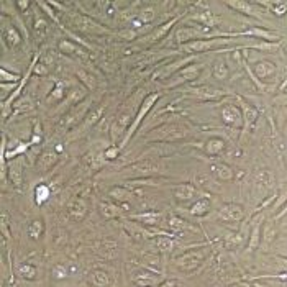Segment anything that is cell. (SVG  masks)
<instances>
[{"label":"cell","mask_w":287,"mask_h":287,"mask_svg":"<svg viewBox=\"0 0 287 287\" xmlns=\"http://www.w3.org/2000/svg\"><path fill=\"white\" fill-rule=\"evenodd\" d=\"M187 136L186 126L179 123H164L158 128H154L151 133L144 136L146 141H177Z\"/></svg>","instance_id":"obj_1"},{"label":"cell","mask_w":287,"mask_h":287,"mask_svg":"<svg viewBox=\"0 0 287 287\" xmlns=\"http://www.w3.org/2000/svg\"><path fill=\"white\" fill-rule=\"evenodd\" d=\"M161 168L163 166L156 159H141V161H136L133 164H130V166H126L123 169V174L131 179H144L158 174L161 171Z\"/></svg>","instance_id":"obj_2"},{"label":"cell","mask_w":287,"mask_h":287,"mask_svg":"<svg viewBox=\"0 0 287 287\" xmlns=\"http://www.w3.org/2000/svg\"><path fill=\"white\" fill-rule=\"evenodd\" d=\"M158 99H159V94H158V92H156V94H149V95H146V97H144L143 104L140 105V109H138V112H136V115H135V118H133V123L130 125V128H128V131H126L125 138L121 140V143H120V148L126 146V143H128L131 136L135 135V131L138 130V126L141 125V121L144 120V116H146V115H148V112L153 109V105L156 104V102H158Z\"/></svg>","instance_id":"obj_3"},{"label":"cell","mask_w":287,"mask_h":287,"mask_svg":"<svg viewBox=\"0 0 287 287\" xmlns=\"http://www.w3.org/2000/svg\"><path fill=\"white\" fill-rule=\"evenodd\" d=\"M230 43V38H223V36H215V38H207V40H196L191 43H186V45H181V51L184 53H205V51H213L218 46L228 45Z\"/></svg>","instance_id":"obj_4"},{"label":"cell","mask_w":287,"mask_h":287,"mask_svg":"<svg viewBox=\"0 0 287 287\" xmlns=\"http://www.w3.org/2000/svg\"><path fill=\"white\" fill-rule=\"evenodd\" d=\"M201 71H202L201 64H191V66L182 67L181 71H177L176 74L169 77V81L166 82V87L168 89H174V87H179L182 84H187V82L196 81L197 77L201 76Z\"/></svg>","instance_id":"obj_5"},{"label":"cell","mask_w":287,"mask_h":287,"mask_svg":"<svg viewBox=\"0 0 287 287\" xmlns=\"http://www.w3.org/2000/svg\"><path fill=\"white\" fill-rule=\"evenodd\" d=\"M212 38L208 35L207 28L202 27H182L176 31V41L179 45H186V43L196 41V40H207Z\"/></svg>","instance_id":"obj_6"},{"label":"cell","mask_w":287,"mask_h":287,"mask_svg":"<svg viewBox=\"0 0 287 287\" xmlns=\"http://www.w3.org/2000/svg\"><path fill=\"white\" fill-rule=\"evenodd\" d=\"M203 258H205V250H197V251H189V253H186V255L176 258V261L174 262H176V266L181 271L191 272L202 264Z\"/></svg>","instance_id":"obj_7"},{"label":"cell","mask_w":287,"mask_h":287,"mask_svg":"<svg viewBox=\"0 0 287 287\" xmlns=\"http://www.w3.org/2000/svg\"><path fill=\"white\" fill-rule=\"evenodd\" d=\"M187 94L196 97L199 100H222L223 97L227 94L220 89L213 86H208V84H203V86H196V87H189L187 89Z\"/></svg>","instance_id":"obj_8"},{"label":"cell","mask_w":287,"mask_h":287,"mask_svg":"<svg viewBox=\"0 0 287 287\" xmlns=\"http://www.w3.org/2000/svg\"><path fill=\"white\" fill-rule=\"evenodd\" d=\"M131 118H133V116H131L130 109H125L118 116H116V120L112 123V128H110V136H112V141H114V143L116 140L125 138L126 131H128V128H130Z\"/></svg>","instance_id":"obj_9"},{"label":"cell","mask_w":287,"mask_h":287,"mask_svg":"<svg viewBox=\"0 0 287 287\" xmlns=\"http://www.w3.org/2000/svg\"><path fill=\"white\" fill-rule=\"evenodd\" d=\"M72 22H74L76 28H79V30L86 31V33H109V30L100 25V23H97L95 20H92L90 17H86V15H81V13H72Z\"/></svg>","instance_id":"obj_10"},{"label":"cell","mask_w":287,"mask_h":287,"mask_svg":"<svg viewBox=\"0 0 287 287\" xmlns=\"http://www.w3.org/2000/svg\"><path fill=\"white\" fill-rule=\"evenodd\" d=\"M236 38V36H255V38H259V40L266 41V43H279V35L271 30H266V28H261V27H253V28H248L246 31H241V33H230V38Z\"/></svg>","instance_id":"obj_11"},{"label":"cell","mask_w":287,"mask_h":287,"mask_svg":"<svg viewBox=\"0 0 287 287\" xmlns=\"http://www.w3.org/2000/svg\"><path fill=\"white\" fill-rule=\"evenodd\" d=\"M222 120L225 121L227 125L230 126H236V128H241L243 125H245V121H243V115H241V110L238 105H233V104H227L222 107Z\"/></svg>","instance_id":"obj_12"},{"label":"cell","mask_w":287,"mask_h":287,"mask_svg":"<svg viewBox=\"0 0 287 287\" xmlns=\"http://www.w3.org/2000/svg\"><path fill=\"white\" fill-rule=\"evenodd\" d=\"M218 218L223 222H241L243 218H245V210H243L241 205H238V203H225L220 210H218Z\"/></svg>","instance_id":"obj_13"},{"label":"cell","mask_w":287,"mask_h":287,"mask_svg":"<svg viewBox=\"0 0 287 287\" xmlns=\"http://www.w3.org/2000/svg\"><path fill=\"white\" fill-rule=\"evenodd\" d=\"M235 99L238 100V107H240L241 115H243V121H245L243 128H245V130L251 128V126L256 123V120H258V116H259V114H258V110L255 109V107H253L251 104H248V102L245 99H241L240 95H235Z\"/></svg>","instance_id":"obj_14"},{"label":"cell","mask_w":287,"mask_h":287,"mask_svg":"<svg viewBox=\"0 0 287 287\" xmlns=\"http://www.w3.org/2000/svg\"><path fill=\"white\" fill-rule=\"evenodd\" d=\"M251 71H253V74H255V77L259 82L262 81H267V79H271V77H274L276 76V66H274V62H271V61H258L255 66L251 67Z\"/></svg>","instance_id":"obj_15"},{"label":"cell","mask_w":287,"mask_h":287,"mask_svg":"<svg viewBox=\"0 0 287 287\" xmlns=\"http://www.w3.org/2000/svg\"><path fill=\"white\" fill-rule=\"evenodd\" d=\"M196 56H186V57H182V59H177V61H174L172 64H168V66H164L161 71L158 72V76L161 77V79H166V77H171L174 76L177 72V69L181 71L182 67H186L189 62H192V61H196Z\"/></svg>","instance_id":"obj_16"},{"label":"cell","mask_w":287,"mask_h":287,"mask_svg":"<svg viewBox=\"0 0 287 287\" xmlns=\"http://www.w3.org/2000/svg\"><path fill=\"white\" fill-rule=\"evenodd\" d=\"M228 7L233 8V10H238L243 15H248V17H253V18H261V13L255 10V5H253V2H243V0H228L225 2Z\"/></svg>","instance_id":"obj_17"},{"label":"cell","mask_w":287,"mask_h":287,"mask_svg":"<svg viewBox=\"0 0 287 287\" xmlns=\"http://www.w3.org/2000/svg\"><path fill=\"white\" fill-rule=\"evenodd\" d=\"M255 182L262 189V191H269V189L274 187L276 176L269 171V169H259V171L255 174Z\"/></svg>","instance_id":"obj_18"},{"label":"cell","mask_w":287,"mask_h":287,"mask_svg":"<svg viewBox=\"0 0 287 287\" xmlns=\"http://www.w3.org/2000/svg\"><path fill=\"white\" fill-rule=\"evenodd\" d=\"M172 194L177 201H191V199L196 197L197 189L192 184H179V186H174Z\"/></svg>","instance_id":"obj_19"},{"label":"cell","mask_w":287,"mask_h":287,"mask_svg":"<svg viewBox=\"0 0 287 287\" xmlns=\"http://www.w3.org/2000/svg\"><path fill=\"white\" fill-rule=\"evenodd\" d=\"M133 284L138 287H153V286H159V276L153 274V272H141V274L133 276Z\"/></svg>","instance_id":"obj_20"},{"label":"cell","mask_w":287,"mask_h":287,"mask_svg":"<svg viewBox=\"0 0 287 287\" xmlns=\"http://www.w3.org/2000/svg\"><path fill=\"white\" fill-rule=\"evenodd\" d=\"M210 169L218 181H231L233 179V169L225 163H213Z\"/></svg>","instance_id":"obj_21"},{"label":"cell","mask_w":287,"mask_h":287,"mask_svg":"<svg viewBox=\"0 0 287 287\" xmlns=\"http://www.w3.org/2000/svg\"><path fill=\"white\" fill-rule=\"evenodd\" d=\"M89 279L94 287H109L112 284V277L105 271H92Z\"/></svg>","instance_id":"obj_22"},{"label":"cell","mask_w":287,"mask_h":287,"mask_svg":"<svg viewBox=\"0 0 287 287\" xmlns=\"http://www.w3.org/2000/svg\"><path fill=\"white\" fill-rule=\"evenodd\" d=\"M57 161V154L55 151H51V149H46V151L41 153L40 159H38V168H40V171H48V169H51V166Z\"/></svg>","instance_id":"obj_23"},{"label":"cell","mask_w":287,"mask_h":287,"mask_svg":"<svg viewBox=\"0 0 287 287\" xmlns=\"http://www.w3.org/2000/svg\"><path fill=\"white\" fill-rule=\"evenodd\" d=\"M191 20L201 23L202 28H212V27H215V17L212 15L210 10L197 12L196 15H191Z\"/></svg>","instance_id":"obj_24"},{"label":"cell","mask_w":287,"mask_h":287,"mask_svg":"<svg viewBox=\"0 0 287 287\" xmlns=\"http://www.w3.org/2000/svg\"><path fill=\"white\" fill-rule=\"evenodd\" d=\"M86 213H87V203L82 199H76L69 205V215L74 220H82L86 217Z\"/></svg>","instance_id":"obj_25"},{"label":"cell","mask_w":287,"mask_h":287,"mask_svg":"<svg viewBox=\"0 0 287 287\" xmlns=\"http://www.w3.org/2000/svg\"><path fill=\"white\" fill-rule=\"evenodd\" d=\"M102 115H104V107H99L97 110H94L92 114L87 115V118H86L84 123L81 125V130L77 131V135L84 133V131H87L89 128H92V126H94V125L97 123V121L100 120V116H102Z\"/></svg>","instance_id":"obj_26"},{"label":"cell","mask_w":287,"mask_h":287,"mask_svg":"<svg viewBox=\"0 0 287 287\" xmlns=\"http://www.w3.org/2000/svg\"><path fill=\"white\" fill-rule=\"evenodd\" d=\"M131 220H138L144 225H158L159 220H161V212H144L140 213V215H133Z\"/></svg>","instance_id":"obj_27"},{"label":"cell","mask_w":287,"mask_h":287,"mask_svg":"<svg viewBox=\"0 0 287 287\" xmlns=\"http://www.w3.org/2000/svg\"><path fill=\"white\" fill-rule=\"evenodd\" d=\"M228 74H230V71H228L227 67V62L223 59H217L215 62H213L212 66V76L215 77L217 81H225Z\"/></svg>","instance_id":"obj_28"},{"label":"cell","mask_w":287,"mask_h":287,"mask_svg":"<svg viewBox=\"0 0 287 287\" xmlns=\"http://www.w3.org/2000/svg\"><path fill=\"white\" fill-rule=\"evenodd\" d=\"M179 22V17H174V18H171L169 22H166V23H163L161 27L159 28H156V30L153 31V35H151V40L153 41H158V40H161V38H164L166 36V33H169V30L176 25V23Z\"/></svg>","instance_id":"obj_29"},{"label":"cell","mask_w":287,"mask_h":287,"mask_svg":"<svg viewBox=\"0 0 287 287\" xmlns=\"http://www.w3.org/2000/svg\"><path fill=\"white\" fill-rule=\"evenodd\" d=\"M223 149H225V141L222 138H212V140H208L205 144V151L210 154V156H217V154H220Z\"/></svg>","instance_id":"obj_30"},{"label":"cell","mask_w":287,"mask_h":287,"mask_svg":"<svg viewBox=\"0 0 287 287\" xmlns=\"http://www.w3.org/2000/svg\"><path fill=\"white\" fill-rule=\"evenodd\" d=\"M210 212V202L207 199H199V201L194 203L191 208V213L194 217H203Z\"/></svg>","instance_id":"obj_31"},{"label":"cell","mask_w":287,"mask_h":287,"mask_svg":"<svg viewBox=\"0 0 287 287\" xmlns=\"http://www.w3.org/2000/svg\"><path fill=\"white\" fill-rule=\"evenodd\" d=\"M109 196L114 199L116 202H126L130 201L131 197V192L128 191L126 187H121V186H116V187H112L109 191Z\"/></svg>","instance_id":"obj_32"},{"label":"cell","mask_w":287,"mask_h":287,"mask_svg":"<svg viewBox=\"0 0 287 287\" xmlns=\"http://www.w3.org/2000/svg\"><path fill=\"white\" fill-rule=\"evenodd\" d=\"M3 38H5V41L8 43V46H18L22 43V36L20 33L15 27H7L5 31H3Z\"/></svg>","instance_id":"obj_33"},{"label":"cell","mask_w":287,"mask_h":287,"mask_svg":"<svg viewBox=\"0 0 287 287\" xmlns=\"http://www.w3.org/2000/svg\"><path fill=\"white\" fill-rule=\"evenodd\" d=\"M33 28H35V31H36L38 36H45L48 33V23H46L45 18H43L40 10H38L35 13V17H33Z\"/></svg>","instance_id":"obj_34"},{"label":"cell","mask_w":287,"mask_h":287,"mask_svg":"<svg viewBox=\"0 0 287 287\" xmlns=\"http://www.w3.org/2000/svg\"><path fill=\"white\" fill-rule=\"evenodd\" d=\"M76 74H77V77H79V81L82 82V84L87 87V89L94 90L95 87H97V79L90 74V72H87L84 69H77Z\"/></svg>","instance_id":"obj_35"},{"label":"cell","mask_w":287,"mask_h":287,"mask_svg":"<svg viewBox=\"0 0 287 287\" xmlns=\"http://www.w3.org/2000/svg\"><path fill=\"white\" fill-rule=\"evenodd\" d=\"M10 179L12 182L15 184L17 187L22 186L23 182V171H22V164L20 163H10Z\"/></svg>","instance_id":"obj_36"},{"label":"cell","mask_w":287,"mask_h":287,"mask_svg":"<svg viewBox=\"0 0 287 287\" xmlns=\"http://www.w3.org/2000/svg\"><path fill=\"white\" fill-rule=\"evenodd\" d=\"M51 196V189L45 186V184H40L36 189H35V202L38 203V205H41L43 202H46L48 199H50Z\"/></svg>","instance_id":"obj_37"},{"label":"cell","mask_w":287,"mask_h":287,"mask_svg":"<svg viewBox=\"0 0 287 287\" xmlns=\"http://www.w3.org/2000/svg\"><path fill=\"white\" fill-rule=\"evenodd\" d=\"M100 212L105 218H115V217L120 215V208L114 205V203H109V202L100 203Z\"/></svg>","instance_id":"obj_38"},{"label":"cell","mask_w":287,"mask_h":287,"mask_svg":"<svg viewBox=\"0 0 287 287\" xmlns=\"http://www.w3.org/2000/svg\"><path fill=\"white\" fill-rule=\"evenodd\" d=\"M43 230H45V225H43L41 220H33L28 227V235H30L33 240H38L41 236Z\"/></svg>","instance_id":"obj_39"},{"label":"cell","mask_w":287,"mask_h":287,"mask_svg":"<svg viewBox=\"0 0 287 287\" xmlns=\"http://www.w3.org/2000/svg\"><path fill=\"white\" fill-rule=\"evenodd\" d=\"M261 241V225H255L253 227V231H251V236H250V245H248V250L250 251H255L258 245Z\"/></svg>","instance_id":"obj_40"},{"label":"cell","mask_w":287,"mask_h":287,"mask_svg":"<svg viewBox=\"0 0 287 287\" xmlns=\"http://www.w3.org/2000/svg\"><path fill=\"white\" fill-rule=\"evenodd\" d=\"M18 274H20L23 279H35L36 277V267L30 264H22L18 267Z\"/></svg>","instance_id":"obj_41"},{"label":"cell","mask_w":287,"mask_h":287,"mask_svg":"<svg viewBox=\"0 0 287 287\" xmlns=\"http://www.w3.org/2000/svg\"><path fill=\"white\" fill-rule=\"evenodd\" d=\"M169 227H171L172 230H176V231L191 230V228H192L186 220H182V218H177V217H171V220H169Z\"/></svg>","instance_id":"obj_42"},{"label":"cell","mask_w":287,"mask_h":287,"mask_svg":"<svg viewBox=\"0 0 287 287\" xmlns=\"http://www.w3.org/2000/svg\"><path fill=\"white\" fill-rule=\"evenodd\" d=\"M57 48H59V51H62V53H81L82 50L79 46L76 45V43H72V41H69V40H62V41H59V45H57Z\"/></svg>","instance_id":"obj_43"},{"label":"cell","mask_w":287,"mask_h":287,"mask_svg":"<svg viewBox=\"0 0 287 287\" xmlns=\"http://www.w3.org/2000/svg\"><path fill=\"white\" fill-rule=\"evenodd\" d=\"M0 81H2V84H5V82L15 84L17 81H20V76L15 74V72H8L5 67H0Z\"/></svg>","instance_id":"obj_44"},{"label":"cell","mask_w":287,"mask_h":287,"mask_svg":"<svg viewBox=\"0 0 287 287\" xmlns=\"http://www.w3.org/2000/svg\"><path fill=\"white\" fill-rule=\"evenodd\" d=\"M156 245L159 248V251H163V253L172 251V248H174V243L169 240V236H159L156 240Z\"/></svg>","instance_id":"obj_45"},{"label":"cell","mask_w":287,"mask_h":287,"mask_svg":"<svg viewBox=\"0 0 287 287\" xmlns=\"http://www.w3.org/2000/svg\"><path fill=\"white\" fill-rule=\"evenodd\" d=\"M154 17H156V10H154L153 7H146V8H143V10L140 12V20L143 23L153 22Z\"/></svg>","instance_id":"obj_46"},{"label":"cell","mask_w":287,"mask_h":287,"mask_svg":"<svg viewBox=\"0 0 287 287\" xmlns=\"http://www.w3.org/2000/svg\"><path fill=\"white\" fill-rule=\"evenodd\" d=\"M279 43H259V45H253L251 48H255V50H259V51H267V53H274L279 50Z\"/></svg>","instance_id":"obj_47"},{"label":"cell","mask_w":287,"mask_h":287,"mask_svg":"<svg viewBox=\"0 0 287 287\" xmlns=\"http://www.w3.org/2000/svg\"><path fill=\"white\" fill-rule=\"evenodd\" d=\"M271 8L276 17H284L287 13V3L284 2H271Z\"/></svg>","instance_id":"obj_48"},{"label":"cell","mask_w":287,"mask_h":287,"mask_svg":"<svg viewBox=\"0 0 287 287\" xmlns=\"http://www.w3.org/2000/svg\"><path fill=\"white\" fill-rule=\"evenodd\" d=\"M120 146H116V144H114V146H110L107 151L104 153V156L107 159H115V158H118V154H120Z\"/></svg>","instance_id":"obj_49"},{"label":"cell","mask_w":287,"mask_h":287,"mask_svg":"<svg viewBox=\"0 0 287 287\" xmlns=\"http://www.w3.org/2000/svg\"><path fill=\"white\" fill-rule=\"evenodd\" d=\"M53 276L56 277V279H64L67 276V271L64 266H55V269H53Z\"/></svg>","instance_id":"obj_50"},{"label":"cell","mask_w":287,"mask_h":287,"mask_svg":"<svg viewBox=\"0 0 287 287\" xmlns=\"http://www.w3.org/2000/svg\"><path fill=\"white\" fill-rule=\"evenodd\" d=\"M38 5H40V7L43 8V10H45V12L48 13V15H50V17L53 18V20H55V22H57V18H56V13H55V10H53V8H51L50 5H48L46 2H38Z\"/></svg>","instance_id":"obj_51"},{"label":"cell","mask_w":287,"mask_h":287,"mask_svg":"<svg viewBox=\"0 0 287 287\" xmlns=\"http://www.w3.org/2000/svg\"><path fill=\"white\" fill-rule=\"evenodd\" d=\"M156 287H184V286H182V282H181V281H177V279H171V281L161 282V284L156 286Z\"/></svg>","instance_id":"obj_52"},{"label":"cell","mask_w":287,"mask_h":287,"mask_svg":"<svg viewBox=\"0 0 287 287\" xmlns=\"http://www.w3.org/2000/svg\"><path fill=\"white\" fill-rule=\"evenodd\" d=\"M35 72L38 76H46L48 74V69L45 67V64H43V62H38L36 64V61H35Z\"/></svg>","instance_id":"obj_53"},{"label":"cell","mask_w":287,"mask_h":287,"mask_svg":"<svg viewBox=\"0 0 287 287\" xmlns=\"http://www.w3.org/2000/svg\"><path fill=\"white\" fill-rule=\"evenodd\" d=\"M274 102L277 105H287V94H281L279 97H276Z\"/></svg>","instance_id":"obj_54"},{"label":"cell","mask_w":287,"mask_h":287,"mask_svg":"<svg viewBox=\"0 0 287 287\" xmlns=\"http://www.w3.org/2000/svg\"><path fill=\"white\" fill-rule=\"evenodd\" d=\"M15 5L17 7H20L22 8V12H25L28 7H30V2H28V0H25V2H23V0H20V2H15Z\"/></svg>","instance_id":"obj_55"},{"label":"cell","mask_w":287,"mask_h":287,"mask_svg":"<svg viewBox=\"0 0 287 287\" xmlns=\"http://www.w3.org/2000/svg\"><path fill=\"white\" fill-rule=\"evenodd\" d=\"M120 35H121V36H125L126 40H133V38H135V31H130V30H128V31H121Z\"/></svg>","instance_id":"obj_56"},{"label":"cell","mask_w":287,"mask_h":287,"mask_svg":"<svg viewBox=\"0 0 287 287\" xmlns=\"http://www.w3.org/2000/svg\"><path fill=\"white\" fill-rule=\"evenodd\" d=\"M61 87H62V82H57V87H56V92L53 95L56 97V99H59V97H62V92H61Z\"/></svg>","instance_id":"obj_57"},{"label":"cell","mask_w":287,"mask_h":287,"mask_svg":"<svg viewBox=\"0 0 287 287\" xmlns=\"http://www.w3.org/2000/svg\"><path fill=\"white\" fill-rule=\"evenodd\" d=\"M251 287H269V286L264 284V282H253Z\"/></svg>","instance_id":"obj_58"},{"label":"cell","mask_w":287,"mask_h":287,"mask_svg":"<svg viewBox=\"0 0 287 287\" xmlns=\"http://www.w3.org/2000/svg\"><path fill=\"white\" fill-rule=\"evenodd\" d=\"M279 262H281V264H282V267H284V269H287V258H279Z\"/></svg>","instance_id":"obj_59"},{"label":"cell","mask_w":287,"mask_h":287,"mask_svg":"<svg viewBox=\"0 0 287 287\" xmlns=\"http://www.w3.org/2000/svg\"><path fill=\"white\" fill-rule=\"evenodd\" d=\"M286 87H287V79L284 81V82H282V84H281V87H279V90L282 92V90H286Z\"/></svg>","instance_id":"obj_60"},{"label":"cell","mask_w":287,"mask_h":287,"mask_svg":"<svg viewBox=\"0 0 287 287\" xmlns=\"http://www.w3.org/2000/svg\"><path fill=\"white\" fill-rule=\"evenodd\" d=\"M286 135H287V123H286Z\"/></svg>","instance_id":"obj_61"}]
</instances>
